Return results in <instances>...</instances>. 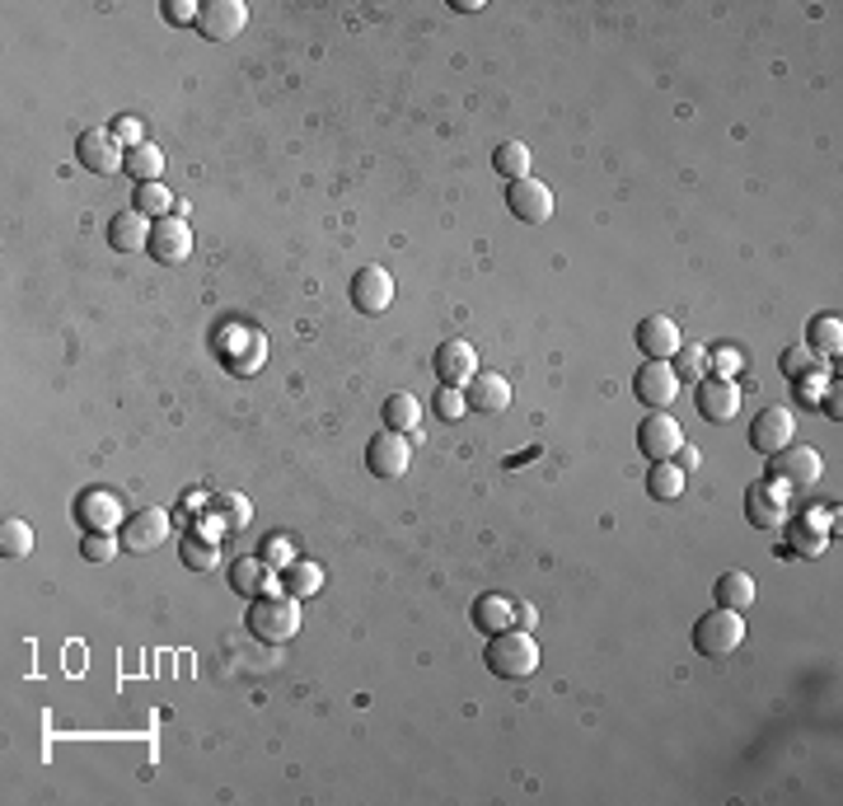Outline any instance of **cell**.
I'll list each match as a JSON object with an SVG mask.
<instances>
[{"mask_svg":"<svg viewBox=\"0 0 843 806\" xmlns=\"http://www.w3.org/2000/svg\"><path fill=\"white\" fill-rule=\"evenodd\" d=\"M483 665L492 675L502 680H525L539 671V642L535 634H525V628H502V634H492L487 647H483Z\"/></svg>","mask_w":843,"mask_h":806,"instance_id":"cell-1","label":"cell"},{"mask_svg":"<svg viewBox=\"0 0 843 806\" xmlns=\"http://www.w3.org/2000/svg\"><path fill=\"white\" fill-rule=\"evenodd\" d=\"M249 634L258 642H286L301 634V601L295 595H258L249 605Z\"/></svg>","mask_w":843,"mask_h":806,"instance_id":"cell-2","label":"cell"},{"mask_svg":"<svg viewBox=\"0 0 843 806\" xmlns=\"http://www.w3.org/2000/svg\"><path fill=\"white\" fill-rule=\"evenodd\" d=\"M745 642V619H741V609H708L698 624H694V647L708 661H722V657H731L735 647Z\"/></svg>","mask_w":843,"mask_h":806,"instance_id":"cell-3","label":"cell"},{"mask_svg":"<svg viewBox=\"0 0 843 806\" xmlns=\"http://www.w3.org/2000/svg\"><path fill=\"white\" fill-rule=\"evenodd\" d=\"M824 474V460H820V450L811 446H801V441H787L783 450H773L768 455V483H778V488H811L816 479Z\"/></svg>","mask_w":843,"mask_h":806,"instance_id":"cell-4","label":"cell"},{"mask_svg":"<svg viewBox=\"0 0 843 806\" xmlns=\"http://www.w3.org/2000/svg\"><path fill=\"white\" fill-rule=\"evenodd\" d=\"M413 464V441L403 432H390L384 427L380 436L366 441V469H371L375 479H403Z\"/></svg>","mask_w":843,"mask_h":806,"instance_id":"cell-5","label":"cell"},{"mask_svg":"<svg viewBox=\"0 0 843 806\" xmlns=\"http://www.w3.org/2000/svg\"><path fill=\"white\" fill-rule=\"evenodd\" d=\"M506 212L525 225H543L553 216V188L530 179V173H525V179H512L506 183Z\"/></svg>","mask_w":843,"mask_h":806,"instance_id":"cell-6","label":"cell"},{"mask_svg":"<svg viewBox=\"0 0 843 806\" xmlns=\"http://www.w3.org/2000/svg\"><path fill=\"white\" fill-rule=\"evenodd\" d=\"M684 441H689V436H684V427H679L665 408H652V413L642 417V427H638V446H642V455H647L652 464H656V460H675V450H679Z\"/></svg>","mask_w":843,"mask_h":806,"instance_id":"cell-7","label":"cell"},{"mask_svg":"<svg viewBox=\"0 0 843 806\" xmlns=\"http://www.w3.org/2000/svg\"><path fill=\"white\" fill-rule=\"evenodd\" d=\"M431 371L441 384H450V390H464V384L479 376V352H473L469 338H446L431 357Z\"/></svg>","mask_w":843,"mask_h":806,"instance_id":"cell-8","label":"cell"},{"mask_svg":"<svg viewBox=\"0 0 843 806\" xmlns=\"http://www.w3.org/2000/svg\"><path fill=\"white\" fill-rule=\"evenodd\" d=\"M244 24H249V5H244V0H206L192 29L211 43H231L244 33Z\"/></svg>","mask_w":843,"mask_h":806,"instance_id":"cell-9","label":"cell"},{"mask_svg":"<svg viewBox=\"0 0 843 806\" xmlns=\"http://www.w3.org/2000/svg\"><path fill=\"white\" fill-rule=\"evenodd\" d=\"M146 254L155 262H165V268H179V262L192 254V231H188V221L183 216H160V221H150V244H146Z\"/></svg>","mask_w":843,"mask_h":806,"instance_id":"cell-10","label":"cell"},{"mask_svg":"<svg viewBox=\"0 0 843 806\" xmlns=\"http://www.w3.org/2000/svg\"><path fill=\"white\" fill-rule=\"evenodd\" d=\"M351 305H357L361 314H384L394 305V277L375 268V262H366V268L351 272Z\"/></svg>","mask_w":843,"mask_h":806,"instance_id":"cell-11","label":"cell"},{"mask_svg":"<svg viewBox=\"0 0 843 806\" xmlns=\"http://www.w3.org/2000/svg\"><path fill=\"white\" fill-rule=\"evenodd\" d=\"M787 441H797V417H793V408H783V403L760 408V417L750 423V446L760 450V455H773V450H783Z\"/></svg>","mask_w":843,"mask_h":806,"instance_id":"cell-12","label":"cell"},{"mask_svg":"<svg viewBox=\"0 0 843 806\" xmlns=\"http://www.w3.org/2000/svg\"><path fill=\"white\" fill-rule=\"evenodd\" d=\"M76 160L90 173H117L122 165H127V150H122V142L109 127H94V132H85L76 142Z\"/></svg>","mask_w":843,"mask_h":806,"instance_id":"cell-13","label":"cell"},{"mask_svg":"<svg viewBox=\"0 0 843 806\" xmlns=\"http://www.w3.org/2000/svg\"><path fill=\"white\" fill-rule=\"evenodd\" d=\"M632 394L647 408H665V403H675L679 394V376L671 371V361H642L638 376H632Z\"/></svg>","mask_w":843,"mask_h":806,"instance_id":"cell-14","label":"cell"},{"mask_svg":"<svg viewBox=\"0 0 843 806\" xmlns=\"http://www.w3.org/2000/svg\"><path fill=\"white\" fill-rule=\"evenodd\" d=\"M122 553H155L169 539V516L165 512H136L122 520Z\"/></svg>","mask_w":843,"mask_h":806,"instance_id":"cell-15","label":"cell"},{"mask_svg":"<svg viewBox=\"0 0 843 806\" xmlns=\"http://www.w3.org/2000/svg\"><path fill=\"white\" fill-rule=\"evenodd\" d=\"M679 343H684V333L671 314H647L638 324V347H642L647 361H671L679 352Z\"/></svg>","mask_w":843,"mask_h":806,"instance_id":"cell-16","label":"cell"},{"mask_svg":"<svg viewBox=\"0 0 843 806\" xmlns=\"http://www.w3.org/2000/svg\"><path fill=\"white\" fill-rule=\"evenodd\" d=\"M698 413L708 417V423H731L735 413H741V384L735 380H698Z\"/></svg>","mask_w":843,"mask_h":806,"instance_id":"cell-17","label":"cell"},{"mask_svg":"<svg viewBox=\"0 0 843 806\" xmlns=\"http://www.w3.org/2000/svg\"><path fill=\"white\" fill-rule=\"evenodd\" d=\"M787 516V506H783V488L778 483H750L745 488V520L754 525V530H773Z\"/></svg>","mask_w":843,"mask_h":806,"instance_id":"cell-18","label":"cell"},{"mask_svg":"<svg viewBox=\"0 0 843 806\" xmlns=\"http://www.w3.org/2000/svg\"><path fill=\"white\" fill-rule=\"evenodd\" d=\"M231 591L244 595V601H258V595H272L281 591V576L262 563V558H235L231 568Z\"/></svg>","mask_w":843,"mask_h":806,"instance_id":"cell-19","label":"cell"},{"mask_svg":"<svg viewBox=\"0 0 843 806\" xmlns=\"http://www.w3.org/2000/svg\"><path fill=\"white\" fill-rule=\"evenodd\" d=\"M464 399L473 413H502L512 403V380L497 376V371H479L469 384H464Z\"/></svg>","mask_w":843,"mask_h":806,"instance_id":"cell-20","label":"cell"},{"mask_svg":"<svg viewBox=\"0 0 843 806\" xmlns=\"http://www.w3.org/2000/svg\"><path fill=\"white\" fill-rule=\"evenodd\" d=\"M76 520L85 525V530H103V535H113L117 525H122V506L113 493H80L76 497Z\"/></svg>","mask_w":843,"mask_h":806,"instance_id":"cell-21","label":"cell"},{"mask_svg":"<svg viewBox=\"0 0 843 806\" xmlns=\"http://www.w3.org/2000/svg\"><path fill=\"white\" fill-rule=\"evenodd\" d=\"M109 244L117 254H146V244H150V221L140 216V212H117L109 221Z\"/></svg>","mask_w":843,"mask_h":806,"instance_id":"cell-22","label":"cell"},{"mask_svg":"<svg viewBox=\"0 0 843 806\" xmlns=\"http://www.w3.org/2000/svg\"><path fill=\"white\" fill-rule=\"evenodd\" d=\"M830 512L824 506H816V512H806L793 520V549L801 558H820L824 553V539H830V520H824Z\"/></svg>","mask_w":843,"mask_h":806,"instance_id":"cell-23","label":"cell"},{"mask_svg":"<svg viewBox=\"0 0 843 806\" xmlns=\"http://www.w3.org/2000/svg\"><path fill=\"white\" fill-rule=\"evenodd\" d=\"M712 595H717V605H722V609H741V615H745V609L754 605V595H760V586H754V576H750V572L731 568V572L717 576Z\"/></svg>","mask_w":843,"mask_h":806,"instance_id":"cell-24","label":"cell"},{"mask_svg":"<svg viewBox=\"0 0 843 806\" xmlns=\"http://www.w3.org/2000/svg\"><path fill=\"white\" fill-rule=\"evenodd\" d=\"M469 619H473V628L479 634H502V628H512V601H502L497 591H483L479 601L469 605Z\"/></svg>","mask_w":843,"mask_h":806,"instance_id":"cell-25","label":"cell"},{"mask_svg":"<svg viewBox=\"0 0 843 806\" xmlns=\"http://www.w3.org/2000/svg\"><path fill=\"white\" fill-rule=\"evenodd\" d=\"M684 483H689V474H684L675 460H656L652 469H647V493H652L656 502H675V497H684Z\"/></svg>","mask_w":843,"mask_h":806,"instance_id":"cell-26","label":"cell"},{"mask_svg":"<svg viewBox=\"0 0 843 806\" xmlns=\"http://www.w3.org/2000/svg\"><path fill=\"white\" fill-rule=\"evenodd\" d=\"M122 173H127L132 183H160V173H165V150L160 146H132L127 150V165H122Z\"/></svg>","mask_w":843,"mask_h":806,"instance_id":"cell-27","label":"cell"},{"mask_svg":"<svg viewBox=\"0 0 843 806\" xmlns=\"http://www.w3.org/2000/svg\"><path fill=\"white\" fill-rule=\"evenodd\" d=\"M319 586H324V572L314 568V563H301V558H295L291 568H281V591L295 595V601H310V595H319Z\"/></svg>","mask_w":843,"mask_h":806,"instance_id":"cell-28","label":"cell"},{"mask_svg":"<svg viewBox=\"0 0 843 806\" xmlns=\"http://www.w3.org/2000/svg\"><path fill=\"white\" fill-rule=\"evenodd\" d=\"M811 347L816 357H839V347H843V320L839 314H816L811 320Z\"/></svg>","mask_w":843,"mask_h":806,"instance_id":"cell-29","label":"cell"},{"mask_svg":"<svg viewBox=\"0 0 843 806\" xmlns=\"http://www.w3.org/2000/svg\"><path fill=\"white\" fill-rule=\"evenodd\" d=\"M417 423H422V399H413V394H390L384 399V427L390 432L408 436Z\"/></svg>","mask_w":843,"mask_h":806,"instance_id":"cell-30","label":"cell"},{"mask_svg":"<svg viewBox=\"0 0 843 806\" xmlns=\"http://www.w3.org/2000/svg\"><path fill=\"white\" fill-rule=\"evenodd\" d=\"M671 371L679 376V384H698L702 371H708V347L698 343H679V352L671 357Z\"/></svg>","mask_w":843,"mask_h":806,"instance_id":"cell-31","label":"cell"},{"mask_svg":"<svg viewBox=\"0 0 843 806\" xmlns=\"http://www.w3.org/2000/svg\"><path fill=\"white\" fill-rule=\"evenodd\" d=\"M492 169H497L502 179H525V173H530V146L525 142H502L497 155H492Z\"/></svg>","mask_w":843,"mask_h":806,"instance_id":"cell-32","label":"cell"},{"mask_svg":"<svg viewBox=\"0 0 843 806\" xmlns=\"http://www.w3.org/2000/svg\"><path fill=\"white\" fill-rule=\"evenodd\" d=\"M0 553H5V558H29V553H33V530H29V520L10 516L5 525H0Z\"/></svg>","mask_w":843,"mask_h":806,"instance_id":"cell-33","label":"cell"},{"mask_svg":"<svg viewBox=\"0 0 843 806\" xmlns=\"http://www.w3.org/2000/svg\"><path fill=\"white\" fill-rule=\"evenodd\" d=\"M132 212H140V216H155V221H160L165 212H173V198H169V188H165V183H136V202H132Z\"/></svg>","mask_w":843,"mask_h":806,"instance_id":"cell-34","label":"cell"},{"mask_svg":"<svg viewBox=\"0 0 843 806\" xmlns=\"http://www.w3.org/2000/svg\"><path fill=\"white\" fill-rule=\"evenodd\" d=\"M431 408H436L441 423H460V417L469 413V399H464V390H450V384H441L436 399H431Z\"/></svg>","mask_w":843,"mask_h":806,"instance_id":"cell-35","label":"cell"},{"mask_svg":"<svg viewBox=\"0 0 843 806\" xmlns=\"http://www.w3.org/2000/svg\"><path fill=\"white\" fill-rule=\"evenodd\" d=\"M80 553L90 558V563H109L113 553H122V539L103 535V530H85V539H80Z\"/></svg>","mask_w":843,"mask_h":806,"instance_id":"cell-36","label":"cell"},{"mask_svg":"<svg viewBox=\"0 0 843 806\" xmlns=\"http://www.w3.org/2000/svg\"><path fill=\"white\" fill-rule=\"evenodd\" d=\"M811 361H816V352H811V347H806V343H801V347H783V357H778V371H783L787 380H801V376H811V371H816Z\"/></svg>","mask_w":843,"mask_h":806,"instance_id":"cell-37","label":"cell"},{"mask_svg":"<svg viewBox=\"0 0 843 806\" xmlns=\"http://www.w3.org/2000/svg\"><path fill=\"white\" fill-rule=\"evenodd\" d=\"M183 563L198 568V572H211V568H216V545H211V539L188 535V539H183Z\"/></svg>","mask_w":843,"mask_h":806,"instance_id":"cell-38","label":"cell"},{"mask_svg":"<svg viewBox=\"0 0 843 806\" xmlns=\"http://www.w3.org/2000/svg\"><path fill=\"white\" fill-rule=\"evenodd\" d=\"M258 558H262V563H268V568H291L295 563V558H291V545H286V539H262V549H258Z\"/></svg>","mask_w":843,"mask_h":806,"instance_id":"cell-39","label":"cell"},{"mask_svg":"<svg viewBox=\"0 0 843 806\" xmlns=\"http://www.w3.org/2000/svg\"><path fill=\"white\" fill-rule=\"evenodd\" d=\"M216 506L225 512V525H235V530H244V525L254 520V516H249V502H244V497H216Z\"/></svg>","mask_w":843,"mask_h":806,"instance_id":"cell-40","label":"cell"},{"mask_svg":"<svg viewBox=\"0 0 843 806\" xmlns=\"http://www.w3.org/2000/svg\"><path fill=\"white\" fill-rule=\"evenodd\" d=\"M117 142H127V150L132 146H146V136H140V122L136 117H113V127H109Z\"/></svg>","mask_w":843,"mask_h":806,"instance_id":"cell-41","label":"cell"},{"mask_svg":"<svg viewBox=\"0 0 843 806\" xmlns=\"http://www.w3.org/2000/svg\"><path fill=\"white\" fill-rule=\"evenodd\" d=\"M735 371H741V357L731 352V347H717L712 352V376H722V380H731Z\"/></svg>","mask_w":843,"mask_h":806,"instance_id":"cell-42","label":"cell"},{"mask_svg":"<svg viewBox=\"0 0 843 806\" xmlns=\"http://www.w3.org/2000/svg\"><path fill=\"white\" fill-rule=\"evenodd\" d=\"M165 14H169L173 24H198L202 5H192V0H169V5H165Z\"/></svg>","mask_w":843,"mask_h":806,"instance_id":"cell-43","label":"cell"},{"mask_svg":"<svg viewBox=\"0 0 843 806\" xmlns=\"http://www.w3.org/2000/svg\"><path fill=\"white\" fill-rule=\"evenodd\" d=\"M535 619H539V615H535L530 601H516V605H512V628H535Z\"/></svg>","mask_w":843,"mask_h":806,"instance_id":"cell-44","label":"cell"},{"mask_svg":"<svg viewBox=\"0 0 843 806\" xmlns=\"http://www.w3.org/2000/svg\"><path fill=\"white\" fill-rule=\"evenodd\" d=\"M675 455H679V460H675V464H679V469H684V474H689V469H698V450H694V446H689V441H684V446H679V450H675Z\"/></svg>","mask_w":843,"mask_h":806,"instance_id":"cell-45","label":"cell"}]
</instances>
